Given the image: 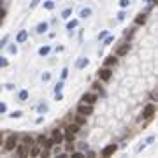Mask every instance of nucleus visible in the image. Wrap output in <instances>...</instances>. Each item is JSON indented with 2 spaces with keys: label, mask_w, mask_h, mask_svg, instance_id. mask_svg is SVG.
Here are the masks:
<instances>
[{
  "label": "nucleus",
  "mask_w": 158,
  "mask_h": 158,
  "mask_svg": "<svg viewBox=\"0 0 158 158\" xmlns=\"http://www.w3.org/2000/svg\"><path fill=\"white\" fill-rule=\"evenodd\" d=\"M93 112V106L91 104H81L77 106V114H81V116H90V114Z\"/></svg>",
  "instance_id": "f257e3e1"
},
{
  "label": "nucleus",
  "mask_w": 158,
  "mask_h": 158,
  "mask_svg": "<svg viewBox=\"0 0 158 158\" xmlns=\"http://www.w3.org/2000/svg\"><path fill=\"white\" fill-rule=\"evenodd\" d=\"M155 104H148L146 107H144V111H142V116H141V120H149V118H153V114H155Z\"/></svg>",
  "instance_id": "f03ea898"
},
{
  "label": "nucleus",
  "mask_w": 158,
  "mask_h": 158,
  "mask_svg": "<svg viewBox=\"0 0 158 158\" xmlns=\"http://www.w3.org/2000/svg\"><path fill=\"white\" fill-rule=\"evenodd\" d=\"M111 77H112V70H111L109 67L98 70V79H100V81H109Z\"/></svg>",
  "instance_id": "7ed1b4c3"
},
{
  "label": "nucleus",
  "mask_w": 158,
  "mask_h": 158,
  "mask_svg": "<svg viewBox=\"0 0 158 158\" xmlns=\"http://www.w3.org/2000/svg\"><path fill=\"white\" fill-rule=\"evenodd\" d=\"M16 144H18V137H16V135H11V137L5 141V149H7V151L16 149Z\"/></svg>",
  "instance_id": "20e7f679"
},
{
  "label": "nucleus",
  "mask_w": 158,
  "mask_h": 158,
  "mask_svg": "<svg viewBox=\"0 0 158 158\" xmlns=\"http://www.w3.org/2000/svg\"><path fill=\"white\" fill-rule=\"evenodd\" d=\"M97 98H98V97H97V93H84V95H83V102H84V104H91V106H93V104L97 102Z\"/></svg>",
  "instance_id": "39448f33"
},
{
  "label": "nucleus",
  "mask_w": 158,
  "mask_h": 158,
  "mask_svg": "<svg viewBox=\"0 0 158 158\" xmlns=\"http://www.w3.org/2000/svg\"><path fill=\"white\" fill-rule=\"evenodd\" d=\"M116 149H118L116 144H109V146H106V148L102 149V153H100V155H102V156H111V155L116 153Z\"/></svg>",
  "instance_id": "423d86ee"
},
{
  "label": "nucleus",
  "mask_w": 158,
  "mask_h": 158,
  "mask_svg": "<svg viewBox=\"0 0 158 158\" xmlns=\"http://www.w3.org/2000/svg\"><path fill=\"white\" fill-rule=\"evenodd\" d=\"M51 139H53V142H54V144H62V142H63V134H62L60 130H53V134H51Z\"/></svg>",
  "instance_id": "0eeeda50"
},
{
  "label": "nucleus",
  "mask_w": 158,
  "mask_h": 158,
  "mask_svg": "<svg viewBox=\"0 0 158 158\" xmlns=\"http://www.w3.org/2000/svg\"><path fill=\"white\" fill-rule=\"evenodd\" d=\"M28 148H30V146H26L25 142H23L21 146H18V149H16L18 156H26V155H28Z\"/></svg>",
  "instance_id": "6e6552de"
},
{
  "label": "nucleus",
  "mask_w": 158,
  "mask_h": 158,
  "mask_svg": "<svg viewBox=\"0 0 158 158\" xmlns=\"http://www.w3.org/2000/svg\"><path fill=\"white\" fill-rule=\"evenodd\" d=\"M128 49H130V44H123V46H120V48L116 49V56H123V54H126Z\"/></svg>",
  "instance_id": "1a4fd4ad"
},
{
  "label": "nucleus",
  "mask_w": 158,
  "mask_h": 158,
  "mask_svg": "<svg viewBox=\"0 0 158 158\" xmlns=\"http://www.w3.org/2000/svg\"><path fill=\"white\" fill-rule=\"evenodd\" d=\"M116 63H118V56L116 54L107 56V58H106V67H112V65H116Z\"/></svg>",
  "instance_id": "9d476101"
},
{
  "label": "nucleus",
  "mask_w": 158,
  "mask_h": 158,
  "mask_svg": "<svg viewBox=\"0 0 158 158\" xmlns=\"http://www.w3.org/2000/svg\"><path fill=\"white\" fill-rule=\"evenodd\" d=\"M26 37H28V32H26V30H21V32L16 35V42H18V44H21V42L26 40Z\"/></svg>",
  "instance_id": "9b49d317"
},
{
  "label": "nucleus",
  "mask_w": 158,
  "mask_h": 158,
  "mask_svg": "<svg viewBox=\"0 0 158 158\" xmlns=\"http://www.w3.org/2000/svg\"><path fill=\"white\" fill-rule=\"evenodd\" d=\"M79 130H81V128H79V125L77 123H72V125H69L67 126V132H70V134H79Z\"/></svg>",
  "instance_id": "f8f14e48"
},
{
  "label": "nucleus",
  "mask_w": 158,
  "mask_h": 158,
  "mask_svg": "<svg viewBox=\"0 0 158 158\" xmlns=\"http://www.w3.org/2000/svg\"><path fill=\"white\" fill-rule=\"evenodd\" d=\"M88 63H90V62H88V58H79V60L76 62V69H84Z\"/></svg>",
  "instance_id": "ddd939ff"
},
{
  "label": "nucleus",
  "mask_w": 158,
  "mask_h": 158,
  "mask_svg": "<svg viewBox=\"0 0 158 158\" xmlns=\"http://www.w3.org/2000/svg\"><path fill=\"white\" fill-rule=\"evenodd\" d=\"M35 30H37V34H44V32L48 30V23H46V21H42V23H39V25H37V28H35Z\"/></svg>",
  "instance_id": "4468645a"
},
{
  "label": "nucleus",
  "mask_w": 158,
  "mask_h": 158,
  "mask_svg": "<svg viewBox=\"0 0 158 158\" xmlns=\"http://www.w3.org/2000/svg\"><path fill=\"white\" fill-rule=\"evenodd\" d=\"M79 16H81V18H88V16H91V9H90V7H83L81 12H79Z\"/></svg>",
  "instance_id": "2eb2a0df"
},
{
  "label": "nucleus",
  "mask_w": 158,
  "mask_h": 158,
  "mask_svg": "<svg viewBox=\"0 0 158 158\" xmlns=\"http://www.w3.org/2000/svg\"><path fill=\"white\" fill-rule=\"evenodd\" d=\"M49 53H51V48H49V46H42V48L39 49V54H40V56H48Z\"/></svg>",
  "instance_id": "dca6fc26"
},
{
  "label": "nucleus",
  "mask_w": 158,
  "mask_h": 158,
  "mask_svg": "<svg viewBox=\"0 0 158 158\" xmlns=\"http://www.w3.org/2000/svg\"><path fill=\"white\" fill-rule=\"evenodd\" d=\"M135 23L137 25H144L146 23V14H139V16L135 18Z\"/></svg>",
  "instance_id": "f3484780"
},
{
  "label": "nucleus",
  "mask_w": 158,
  "mask_h": 158,
  "mask_svg": "<svg viewBox=\"0 0 158 158\" xmlns=\"http://www.w3.org/2000/svg\"><path fill=\"white\" fill-rule=\"evenodd\" d=\"M42 151H40V148H32V149H28V155L30 156H39Z\"/></svg>",
  "instance_id": "a211bd4d"
},
{
  "label": "nucleus",
  "mask_w": 158,
  "mask_h": 158,
  "mask_svg": "<svg viewBox=\"0 0 158 158\" xmlns=\"http://www.w3.org/2000/svg\"><path fill=\"white\" fill-rule=\"evenodd\" d=\"M53 144H54V142H53V139H46L44 142H42V146H44L46 149H51V148H53Z\"/></svg>",
  "instance_id": "6ab92c4d"
},
{
  "label": "nucleus",
  "mask_w": 158,
  "mask_h": 158,
  "mask_svg": "<svg viewBox=\"0 0 158 158\" xmlns=\"http://www.w3.org/2000/svg\"><path fill=\"white\" fill-rule=\"evenodd\" d=\"M70 14H72V7H67V9L62 12V18H63V19H67V18H70Z\"/></svg>",
  "instance_id": "aec40b11"
},
{
  "label": "nucleus",
  "mask_w": 158,
  "mask_h": 158,
  "mask_svg": "<svg viewBox=\"0 0 158 158\" xmlns=\"http://www.w3.org/2000/svg\"><path fill=\"white\" fill-rule=\"evenodd\" d=\"M76 26H77V19H72V21L67 23V30H74Z\"/></svg>",
  "instance_id": "412c9836"
},
{
  "label": "nucleus",
  "mask_w": 158,
  "mask_h": 158,
  "mask_svg": "<svg viewBox=\"0 0 158 158\" xmlns=\"http://www.w3.org/2000/svg\"><path fill=\"white\" fill-rule=\"evenodd\" d=\"M76 123L81 126L83 123H86V116H81V114H77V118H76Z\"/></svg>",
  "instance_id": "4be33fe9"
},
{
  "label": "nucleus",
  "mask_w": 158,
  "mask_h": 158,
  "mask_svg": "<svg viewBox=\"0 0 158 158\" xmlns=\"http://www.w3.org/2000/svg\"><path fill=\"white\" fill-rule=\"evenodd\" d=\"M112 40H114V37H112V35H106V37H104V46H109Z\"/></svg>",
  "instance_id": "5701e85b"
},
{
  "label": "nucleus",
  "mask_w": 158,
  "mask_h": 158,
  "mask_svg": "<svg viewBox=\"0 0 158 158\" xmlns=\"http://www.w3.org/2000/svg\"><path fill=\"white\" fill-rule=\"evenodd\" d=\"M23 142H25V144H26V146H32V144H34V139L26 135V137H23Z\"/></svg>",
  "instance_id": "b1692460"
},
{
  "label": "nucleus",
  "mask_w": 158,
  "mask_h": 158,
  "mask_svg": "<svg viewBox=\"0 0 158 158\" xmlns=\"http://www.w3.org/2000/svg\"><path fill=\"white\" fill-rule=\"evenodd\" d=\"M128 5H130V0H120V7L121 9H126Z\"/></svg>",
  "instance_id": "393cba45"
},
{
  "label": "nucleus",
  "mask_w": 158,
  "mask_h": 158,
  "mask_svg": "<svg viewBox=\"0 0 158 158\" xmlns=\"http://www.w3.org/2000/svg\"><path fill=\"white\" fill-rule=\"evenodd\" d=\"M44 7H46L48 11H51V9H54V2H53V0H48V2L44 4Z\"/></svg>",
  "instance_id": "a878e982"
},
{
  "label": "nucleus",
  "mask_w": 158,
  "mask_h": 158,
  "mask_svg": "<svg viewBox=\"0 0 158 158\" xmlns=\"http://www.w3.org/2000/svg\"><path fill=\"white\" fill-rule=\"evenodd\" d=\"M28 98V91L26 90H21L19 91V100H26Z\"/></svg>",
  "instance_id": "bb28decb"
},
{
  "label": "nucleus",
  "mask_w": 158,
  "mask_h": 158,
  "mask_svg": "<svg viewBox=\"0 0 158 158\" xmlns=\"http://www.w3.org/2000/svg\"><path fill=\"white\" fill-rule=\"evenodd\" d=\"M65 139H67L69 142H74V134H70V132L65 130Z\"/></svg>",
  "instance_id": "cd10ccee"
},
{
  "label": "nucleus",
  "mask_w": 158,
  "mask_h": 158,
  "mask_svg": "<svg viewBox=\"0 0 158 158\" xmlns=\"http://www.w3.org/2000/svg\"><path fill=\"white\" fill-rule=\"evenodd\" d=\"M9 65V60L4 58V56H0V67H7Z\"/></svg>",
  "instance_id": "c85d7f7f"
},
{
  "label": "nucleus",
  "mask_w": 158,
  "mask_h": 158,
  "mask_svg": "<svg viewBox=\"0 0 158 158\" xmlns=\"http://www.w3.org/2000/svg\"><path fill=\"white\" fill-rule=\"evenodd\" d=\"M62 88H63V83L60 81L58 84H56V88H54V93H60V91H62Z\"/></svg>",
  "instance_id": "c756f323"
},
{
  "label": "nucleus",
  "mask_w": 158,
  "mask_h": 158,
  "mask_svg": "<svg viewBox=\"0 0 158 158\" xmlns=\"http://www.w3.org/2000/svg\"><path fill=\"white\" fill-rule=\"evenodd\" d=\"M5 111H7V106H5L4 102H0V114H4Z\"/></svg>",
  "instance_id": "7c9ffc66"
},
{
  "label": "nucleus",
  "mask_w": 158,
  "mask_h": 158,
  "mask_svg": "<svg viewBox=\"0 0 158 158\" xmlns=\"http://www.w3.org/2000/svg\"><path fill=\"white\" fill-rule=\"evenodd\" d=\"M46 111H48V106L46 104H40L39 106V112H46Z\"/></svg>",
  "instance_id": "2f4dec72"
},
{
  "label": "nucleus",
  "mask_w": 158,
  "mask_h": 158,
  "mask_svg": "<svg viewBox=\"0 0 158 158\" xmlns=\"http://www.w3.org/2000/svg\"><path fill=\"white\" fill-rule=\"evenodd\" d=\"M21 116V111H14V112H11V118H19Z\"/></svg>",
  "instance_id": "473e14b6"
},
{
  "label": "nucleus",
  "mask_w": 158,
  "mask_h": 158,
  "mask_svg": "<svg viewBox=\"0 0 158 158\" xmlns=\"http://www.w3.org/2000/svg\"><path fill=\"white\" fill-rule=\"evenodd\" d=\"M7 40H9V37H7V35H5V37H4L2 40H0V49H2V48L5 46V42H7Z\"/></svg>",
  "instance_id": "72a5a7b5"
},
{
  "label": "nucleus",
  "mask_w": 158,
  "mask_h": 158,
  "mask_svg": "<svg viewBox=\"0 0 158 158\" xmlns=\"http://www.w3.org/2000/svg\"><path fill=\"white\" fill-rule=\"evenodd\" d=\"M125 16H126V14H125V11L118 12V19H120V21H123V19H125Z\"/></svg>",
  "instance_id": "f704fd0d"
},
{
  "label": "nucleus",
  "mask_w": 158,
  "mask_h": 158,
  "mask_svg": "<svg viewBox=\"0 0 158 158\" xmlns=\"http://www.w3.org/2000/svg\"><path fill=\"white\" fill-rule=\"evenodd\" d=\"M67 76H69V69H63V70H62V81H63Z\"/></svg>",
  "instance_id": "c9c22d12"
},
{
  "label": "nucleus",
  "mask_w": 158,
  "mask_h": 158,
  "mask_svg": "<svg viewBox=\"0 0 158 158\" xmlns=\"http://www.w3.org/2000/svg\"><path fill=\"white\" fill-rule=\"evenodd\" d=\"M72 158H84V155L77 151V153H72Z\"/></svg>",
  "instance_id": "e433bc0d"
},
{
  "label": "nucleus",
  "mask_w": 158,
  "mask_h": 158,
  "mask_svg": "<svg viewBox=\"0 0 158 158\" xmlns=\"http://www.w3.org/2000/svg\"><path fill=\"white\" fill-rule=\"evenodd\" d=\"M42 79H44V81H49V79H51V74H49V72H46L44 76H42Z\"/></svg>",
  "instance_id": "4c0bfd02"
},
{
  "label": "nucleus",
  "mask_w": 158,
  "mask_h": 158,
  "mask_svg": "<svg viewBox=\"0 0 158 158\" xmlns=\"http://www.w3.org/2000/svg\"><path fill=\"white\" fill-rule=\"evenodd\" d=\"M65 149H67V151H72V149H74V142H72V144H67Z\"/></svg>",
  "instance_id": "58836bf2"
},
{
  "label": "nucleus",
  "mask_w": 158,
  "mask_h": 158,
  "mask_svg": "<svg viewBox=\"0 0 158 158\" xmlns=\"http://www.w3.org/2000/svg\"><path fill=\"white\" fill-rule=\"evenodd\" d=\"M39 2H40V0H32V2H30V7H32V9H34V7H35V5H37V4H39Z\"/></svg>",
  "instance_id": "ea45409f"
},
{
  "label": "nucleus",
  "mask_w": 158,
  "mask_h": 158,
  "mask_svg": "<svg viewBox=\"0 0 158 158\" xmlns=\"http://www.w3.org/2000/svg\"><path fill=\"white\" fill-rule=\"evenodd\" d=\"M9 51H11V53H18V48H16V46H11Z\"/></svg>",
  "instance_id": "a19ab883"
},
{
  "label": "nucleus",
  "mask_w": 158,
  "mask_h": 158,
  "mask_svg": "<svg viewBox=\"0 0 158 158\" xmlns=\"http://www.w3.org/2000/svg\"><path fill=\"white\" fill-rule=\"evenodd\" d=\"M37 141H39V144H42V142H44V141H46V137H44V135H40V137H39Z\"/></svg>",
  "instance_id": "79ce46f5"
},
{
  "label": "nucleus",
  "mask_w": 158,
  "mask_h": 158,
  "mask_svg": "<svg viewBox=\"0 0 158 158\" xmlns=\"http://www.w3.org/2000/svg\"><path fill=\"white\" fill-rule=\"evenodd\" d=\"M2 19H4V9L0 7V21H2Z\"/></svg>",
  "instance_id": "37998d69"
},
{
  "label": "nucleus",
  "mask_w": 158,
  "mask_h": 158,
  "mask_svg": "<svg viewBox=\"0 0 158 158\" xmlns=\"http://www.w3.org/2000/svg\"><path fill=\"white\" fill-rule=\"evenodd\" d=\"M106 35H107V32H106V30H104V32H100V35H98V37H100V39H104V37H106Z\"/></svg>",
  "instance_id": "c03bdc74"
},
{
  "label": "nucleus",
  "mask_w": 158,
  "mask_h": 158,
  "mask_svg": "<svg viewBox=\"0 0 158 158\" xmlns=\"http://www.w3.org/2000/svg\"><path fill=\"white\" fill-rule=\"evenodd\" d=\"M0 144H2V135H0Z\"/></svg>",
  "instance_id": "a18cd8bd"
},
{
  "label": "nucleus",
  "mask_w": 158,
  "mask_h": 158,
  "mask_svg": "<svg viewBox=\"0 0 158 158\" xmlns=\"http://www.w3.org/2000/svg\"><path fill=\"white\" fill-rule=\"evenodd\" d=\"M144 2H146V0H144Z\"/></svg>",
  "instance_id": "49530a36"
}]
</instances>
